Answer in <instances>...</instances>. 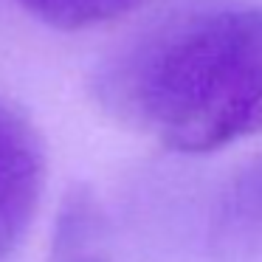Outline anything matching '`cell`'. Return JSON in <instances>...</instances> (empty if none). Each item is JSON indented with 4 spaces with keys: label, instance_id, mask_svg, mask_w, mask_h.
Here are the masks:
<instances>
[{
    "label": "cell",
    "instance_id": "cell-1",
    "mask_svg": "<svg viewBox=\"0 0 262 262\" xmlns=\"http://www.w3.org/2000/svg\"><path fill=\"white\" fill-rule=\"evenodd\" d=\"M96 96L178 152L262 133V9H194L147 29L102 65Z\"/></svg>",
    "mask_w": 262,
    "mask_h": 262
},
{
    "label": "cell",
    "instance_id": "cell-2",
    "mask_svg": "<svg viewBox=\"0 0 262 262\" xmlns=\"http://www.w3.org/2000/svg\"><path fill=\"white\" fill-rule=\"evenodd\" d=\"M48 147L23 104L0 99V262L26 239L42 206Z\"/></svg>",
    "mask_w": 262,
    "mask_h": 262
},
{
    "label": "cell",
    "instance_id": "cell-3",
    "mask_svg": "<svg viewBox=\"0 0 262 262\" xmlns=\"http://www.w3.org/2000/svg\"><path fill=\"white\" fill-rule=\"evenodd\" d=\"M211 262H262V152L228 178L209 217Z\"/></svg>",
    "mask_w": 262,
    "mask_h": 262
},
{
    "label": "cell",
    "instance_id": "cell-4",
    "mask_svg": "<svg viewBox=\"0 0 262 262\" xmlns=\"http://www.w3.org/2000/svg\"><path fill=\"white\" fill-rule=\"evenodd\" d=\"M147 0H17L29 17L57 31H88L121 20Z\"/></svg>",
    "mask_w": 262,
    "mask_h": 262
},
{
    "label": "cell",
    "instance_id": "cell-5",
    "mask_svg": "<svg viewBox=\"0 0 262 262\" xmlns=\"http://www.w3.org/2000/svg\"><path fill=\"white\" fill-rule=\"evenodd\" d=\"M59 262H113V259L102 251V245H93V248L79 251V254H74V256H65V259H59Z\"/></svg>",
    "mask_w": 262,
    "mask_h": 262
}]
</instances>
